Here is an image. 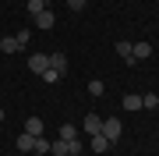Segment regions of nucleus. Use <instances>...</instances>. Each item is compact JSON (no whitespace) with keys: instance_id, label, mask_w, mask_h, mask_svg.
Here are the masks:
<instances>
[{"instance_id":"nucleus-2","label":"nucleus","mask_w":159,"mask_h":156,"mask_svg":"<svg viewBox=\"0 0 159 156\" xmlns=\"http://www.w3.org/2000/svg\"><path fill=\"white\" fill-rule=\"evenodd\" d=\"M46 68H50V53H32L29 57V71L32 75H43Z\"/></svg>"},{"instance_id":"nucleus-21","label":"nucleus","mask_w":159,"mask_h":156,"mask_svg":"<svg viewBox=\"0 0 159 156\" xmlns=\"http://www.w3.org/2000/svg\"><path fill=\"white\" fill-rule=\"evenodd\" d=\"M0 124H4V110H0Z\"/></svg>"},{"instance_id":"nucleus-5","label":"nucleus","mask_w":159,"mask_h":156,"mask_svg":"<svg viewBox=\"0 0 159 156\" xmlns=\"http://www.w3.org/2000/svg\"><path fill=\"white\" fill-rule=\"evenodd\" d=\"M35 139H39V135L21 131V135H18V149H21V153H35Z\"/></svg>"},{"instance_id":"nucleus-22","label":"nucleus","mask_w":159,"mask_h":156,"mask_svg":"<svg viewBox=\"0 0 159 156\" xmlns=\"http://www.w3.org/2000/svg\"><path fill=\"white\" fill-rule=\"evenodd\" d=\"M43 4H50V0H43Z\"/></svg>"},{"instance_id":"nucleus-18","label":"nucleus","mask_w":159,"mask_h":156,"mask_svg":"<svg viewBox=\"0 0 159 156\" xmlns=\"http://www.w3.org/2000/svg\"><path fill=\"white\" fill-rule=\"evenodd\" d=\"M14 39H18V46H21V50H25V46H29V29H21V32H18V35H14Z\"/></svg>"},{"instance_id":"nucleus-6","label":"nucleus","mask_w":159,"mask_h":156,"mask_svg":"<svg viewBox=\"0 0 159 156\" xmlns=\"http://www.w3.org/2000/svg\"><path fill=\"white\" fill-rule=\"evenodd\" d=\"M102 131V117L99 114H89L85 117V135H99Z\"/></svg>"},{"instance_id":"nucleus-15","label":"nucleus","mask_w":159,"mask_h":156,"mask_svg":"<svg viewBox=\"0 0 159 156\" xmlns=\"http://www.w3.org/2000/svg\"><path fill=\"white\" fill-rule=\"evenodd\" d=\"M39 78L46 82V85H57V82H60L64 75H57V71H53V68H46V71H43V75H39Z\"/></svg>"},{"instance_id":"nucleus-9","label":"nucleus","mask_w":159,"mask_h":156,"mask_svg":"<svg viewBox=\"0 0 159 156\" xmlns=\"http://www.w3.org/2000/svg\"><path fill=\"white\" fill-rule=\"evenodd\" d=\"M113 50H117V53H120V57H124L127 64H138L134 57H131V43H124V39H120V43H113Z\"/></svg>"},{"instance_id":"nucleus-7","label":"nucleus","mask_w":159,"mask_h":156,"mask_svg":"<svg viewBox=\"0 0 159 156\" xmlns=\"http://www.w3.org/2000/svg\"><path fill=\"white\" fill-rule=\"evenodd\" d=\"M32 21H35V25H39V29H53V21H57V14H53V11H50V7H46V11H43V14H35V18H32Z\"/></svg>"},{"instance_id":"nucleus-16","label":"nucleus","mask_w":159,"mask_h":156,"mask_svg":"<svg viewBox=\"0 0 159 156\" xmlns=\"http://www.w3.org/2000/svg\"><path fill=\"white\" fill-rule=\"evenodd\" d=\"M43 11H46V4H43V0H29V18L43 14Z\"/></svg>"},{"instance_id":"nucleus-8","label":"nucleus","mask_w":159,"mask_h":156,"mask_svg":"<svg viewBox=\"0 0 159 156\" xmlns=\"http://www.w3.org/2000/svg\"><path fill=\"white\" fill-rule=\"evenodd\" d=\"M57 139H64V142H74V139H78V128H74V124H60Z\"/></svg>"},{"instance_id":"nucleus-13","label":"nucleus","mask_w":159,"mask_h":156,"mask_svg":"<svg viewBox=\"0 0 159 156\" xmlns=\"http://www.w3.org/2000/svg\"><path fill=\"white\" fill-rule=\"evenodd\" d=\"M124 110H142V96H138V92H127L124 96Z\"/></svg>"},{"instance_id":"nucleus-17","label":"nucleus","mask_w":159,"mask_h":156,"mask_svg":"<svg viewBox=\"0 0 159 156\" xmlns=\"http://www.w3.org/2000/svg\"><path fill=\"white\" fill-rule=\"evenodd\" d=\"M89 92H92V96H102V92H106V85H102L99 78H92V82H89Z\"/></svg>"},{"instance_id":"nucleus-3","label":"nucleus","mask_w":159,"mask_h":156,"mask_svg":"<svg viewBox=\"0 0 159 156\" xmlns=\"http://www.w3.org/2000/svg\"><path fill=\"white\" fill-rule=\"evenodd\" d=\"M131 57H134V60H148V57H152V43H131Z\"/></svg>"},{"instance_id":"nucleus-19","label":"nucleus","mask_w":159,"mask_h":156,"mask_svg":"<svg viewBox=\"0 0 159 156\" xmlns=\"http://www.w3.org/2000/svg\"><path fill=\"white\" fill-rule=\"evenodd\" d=\"M85 4H89V0H67V7H71V11H81Z\"/></svg>"},{"instance_id":"nucleus-4","label":"nucleus","mask_w":159,"mask_h":156,"mask_svg":"<svg viewBox=\"0 0 159 156\" xmlns=\"http://www.w3.org/2000/svg\"><path fill=\"white\" fill-rule=\"evenodd\" d=\"M50 68L57 71V75H67V57H64L60 50H53V53H50Z\"/></svg>"},{"instance_id":"nucleus-11","label":"nucleus","mask_w":159,"mask_h":156,"mask_svg":"<svg viewBox=\"0 0 159 156\" xmlns=\"http://www.w3.org/2000/svg\"><path fill=\"white\" fill-rule=\"evenodd\" d=\"M21 46H18V39L14 35H7V39H0V53H18Z\"/></svg>"},{"instance_id":"nucleus-23","label":"nucleus","mask_w":159,"mask_h":156,"mask_svg":"<svg viewBox=\"0 0 159 156\" xmlns=\"http://www.w3.org/2000/svg\"><path fill=\"white\" fill-rule=\"evenodd\" d=\"M67 156H74V153H67Z\"/></svg>"},{"instance_id":"nucleus-1","label":"nucleus","mask_w":159,"mask_h":156,"mask_svg":"<svg viewBox=\"0 0 159 156\" xmlns=\"http://www.w3.org/2000/svg\"><path fill=\"white\" fill-rule=\"evenodd\" d=\"M120 131H124L120 117H106V121H102V131H99V135H106V139H110V145H113V142L120 139Z\"/></svg>"},{"instance_id":"nucleus-14","label":"nucleus","mask_w":159,"mask_h":156,"mask_svg":"<svg viewBox=\"0 0 159 156\" xmlns=\"http://www.w3.org/2000/svg\"><path fill=\"white\" fill-rule=\"evenodd\" d=\"M156 106H159V96L156 92H145L142 96V110H156Z\"/></svg>"},{"instance_id":"nucleus-10","label":"nucleus","mask_w":159,"mask_h":156,"mask_svg":"<svg viewBox=\"0 0 159 156\" xmlns=\"http://www.w3.org/2000/svg\"><path fill=\"white\" fill-rule=\"evenodd\" d=\"M110 149V139L106 135H92V153H106Z\"/></svg>"},{"instance_id":"nucleus-12","label":"nucleus","mask_w":159,"mask_h":156,"mask_svg":"<svg viewBox=\"0 0 159 156\" xmlns=\"http://www.w3.org/2000/svg\"><path fill=\"white\" fill-rule=\"evenodd\" d=\"M25 131L29 135H43V117H29L25 121Z\"/></svg>"},{"instance_id":"nucleus-20","label":"nucleus","mask_w":159,"mask_h":156,"mask_svg":"<svg viewBox=\"0 0 159 156\" xmlns=\"http://www.w3.org/2000/svg\"><path fill=\"white\" fill-rule=\"evenodd\" d=\"M32 156H50V153H32Z\"/></svg>"}]
</instances>
